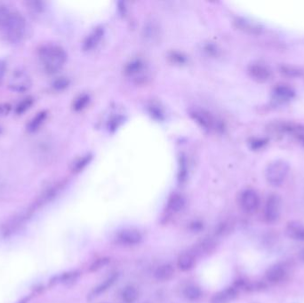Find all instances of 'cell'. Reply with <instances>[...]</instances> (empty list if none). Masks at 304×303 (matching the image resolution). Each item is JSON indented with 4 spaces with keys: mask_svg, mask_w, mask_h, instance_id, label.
<instances>
[{
    "mask_svg": "<svg viewBox=\"0 0 304 303\" xmlns=\"http://www.w3.org/2000/svg\"><path fill=\"white\" fill-rule=\"evenodd\" d=\"M39 59L44 70L52 75L62 69L67 61V53L58 45L47 44L39 48Z\"/></svg>",
    "mask_w": 304,
    "mask_h": 303,
    "instance_id": "cell-1",
    "label": "cell"
},
{
    "mask_svg": "<svg viewBox=\"0 0 304 303\" xmlns=\"http://www.w3.org/2000/svg\"><path fill=\"white\" fill-rule=\"evenodd\" d=\"M0 32L4 40L9 43L21 42L26 35V19L22 13L13 11L4 26L0 30Z\"/></svg>",
    "mask_w": 304,
    "mask_h": 303,
    "instance_id": "cell-2",
    "label": "cell"
},
{
    "mask_svg": "<svg viewBox=\"0 0 304 303\" xmlns=\"http://www.w3.org/2000/svg\"><path fill=\"white\" fill-rule=\"evenodd\" d=\"M290 165L287 161L278 159L270 162L265 170V178L271 186H280L286 181Z\"/></svg>",
    "mask_w": 304,
    "mask_h": 303,
    "instance_id": "cell-3",
    "label": "cell"
},
{
    "mask_svg": "<svg viewBox=\"0 0 304 303\" xmlns=\"http://www.w3.org/2000/svg\"><path fill=\"white\" fill-rule=\"evenodd\" d=\"M191 116L201 127L206 130L222 132L224 129L223 123L220 119L203 108L192 109Z\"/></svg>",
    "mask_w": 304,
    "mask_h": 303,
    "instance_id": "cell-4",
    "label": "cell"
},
{
    "mask_svg": "<svg viewBox=\"0 0 304 303\" xmlns=\"http://www.w3.org/2000/svg\"><path fill=\"white\" fill-rule=\"evenodd\" d=\"M32 82L30 75L23 69H18L13 71L8 80V88L16 93H25L30 90Z\"/></svg>",
    "mask_w": 304,
    "mask_h": 303,
    "instance_id": "cell-5",
    "label": "cell"
},
{
    "mask_svg": "<svg viewBox=\"0 0 304 303\" xmlns=\"http://www.w3.org/2000/svg\"><path fill=\"white\" fill-rule=\"evenodd\" d=\"M239 205L244 212L249 214L256 212L260 205V198L256 191L252 189L244 191L239 197Z\"/></svg>",
    "mask_w": 304,
    "mask_h": 303,
    "instance_id": "cell-6",
    "label": "cell"
},
{
    "mask_svg": "<svg viewBox=\"0 0 304 303\" xmlns=\"http://www.w3.org/2000/svg\"><path fill=\"white\" fill-rule=\"evenodd\" d=\"M280 208H281V202L279 197L277 195L269 196V199L266 202L263 212L264 221L269 224H272L278 221L280 216Z\"/></svg>",
    "mask_w": 304,
    "mask_h": 303,
    "instance_id": "cell-7",
    "label": "cell"
},
{
    "mask_svg": "<svg viewBox=\"0 0 304 303\" xmlns=\"http://www.w3.org/2000/svg\"><path fill=\"white\" fill-rule=\"evenodd\" d=\"M118 242L126 247L138 246L143 241V235L139 230L135 229H125L118 232L117 236Z\"/></svg>",
    "mask_w": 304,
    "mask_h": 303,
    "instance_id": "cell-8",
    "label": "cell"
},
{
    "mask_svg": "<svg viewBox=\"0 0 304 303\" xmlns=\"http://www.w3.org/2000/svg\"><path fill=\"white\" fill-rule=\"evenodd\" d=\"M288 269L286 264H277L271 267L266 273V279L271 284H278L286 279Z\"/></svg>",
    "mask_w": 304,
    "mask_h": 303,
    "instance_id": "cell-9",
    "label": "cell"
},
{
    "mask_svg": "<svg viewBox=\"0 0 304 303\" xmlns=\"http://www.w3.org/2000/svg\"><path fill=\"white\" fill-rule=\"evenodd\" d=\"M248 73L253 79L259 82H265L271 77L270 69L261 63H253L249 66Z\"/></svg>",
    "mask_w": 304,
    "mask_h": 303,
    "instance_id": "cell-10",
    "label": "cell"
},
{
    "mask_svg": "<svg viewBox=\"0 0 304 303\" xmlns=\"http://www.w3.org/2000/svg\"><path fill=\"white\" fill-rule=\"evenodd\" d=\"M235 25L240 31H245L249 34H260L262 31V27L256 22H251L245 18H237L235 20Z\"/></svg>",
    "mask_w": 304,
    "mask_h": 303,
    "instance_id": "cell-11",
    "label": "cell"
},
{
    "mask_svg": "<svg viewBox=\"0 0 304 303\" xmlns=\"http://www.w3.org/2000/svg\"><path fill=\"white\" fill-rule=\"evenodd\" d=\"M286 233L291 239L304 241V224L299 221H291L286 228Z\"/></svg>",
    "mask_w": 304,
    "mask_h": 303,
    "instance_id": "cell-12",
    "label": "cell"
},
{
    "mask_svg": "<svg viewBox=\"0 0 304 303\" xmlns=\"http://www.w3.org/2000/svg\"><path fill=\"white\" fill-rule=\"evenodd\" d=\"M238 296V291L233 287H229L213 295L211 303H230Z\"/></svg>",
    "mask_w": 304,
    "mask_h": 303,
    "instance_id": "cell-13",
    "label": "cell"
},
{
    "mask_svg": "<svg viewBox=\"0 0 304 303\" xmlns=\"http://www.w3.org/2000/svg\"><path fill=\"white\" fill-rule=\"evenodd\" d=\"M174 276V269L173 265L164 263L156 268L154 272L155 279L159 282H166L171 280Z\"/></svg>",
    "mask_w": 304,
    "mask_h": 303,
    "instance_id": "cell-14",
    "label": "cell"
},
{
    "mask_svg": "<svg viewBox=\"0 0 304 303\" xmlns=\"http://www.w3.org/2000/svg\"><path fill=\"white\" fill-rule=\"evenodd\" d=\"M103 36V29L102 28H96L92 31L90 34L87 36V39L84 42L83 48L86 51H90L92 49L96 48L98 44L100 43L101 39Z\"/></svg>",
    "mask_w": 304,
    "mask_h": 303,
    "instance_id": "cell-15",
    "label": "cell"
},
{
    "mask_svg": "<svg viewBox=\"0 0 304 303\" xmlns=\"http://www.w3.org/2000/svg\"><path fill=\"white\" fill-rule=\"evenodd\" d=\"M185 204H186V200L184 199V197L179 193H174L173 195L170 196L166 207L170 212L177 213L183 211V208L185 207Z\"/></svg>",
    "mask_w": 304,
    "mask_h": 303,
    "instance_id": "cell-16",
    "label": "cell"
},
{
    "mask_svg": "<svg viewBox=\"0 0 304 303\" xmlns=\"http://www.w3.org/2000/svg\"><path fill=\"white\" fill-rule=\"evenodd\" d=\"M117 278H118V274L117 272L112 273L111 275H109V277H106L103 281L92 291L91 297L94 298V297H97V296H100L101 295L104 294L106 291L109 290V288L113 286L114 283L117 281Z\"/></svg>",
    "mask_w": 304,
    "mask_h": 303,
    "instance_id": "cell-17",
    "label": "cell"
},
{
    "mask_svg": "<svg viewBox=\"0 0 304 303\" xmlns=\"http://www.w3.org/2000/svg\"><path fill=\"white\" fill-rule=\"evenodd\" d=\"M48 113L47 110H41L37 113L34 117L31 118L29 123L27 124L26 130L29 133H35L39 130L40 126H42L44 122L46 121L48 117Z\"/></svg>",
    "mask_w": 304,
    "mask_h": 303,
    "instance_id": "cell-18",
    "label": "cell"
},
{
    "mask_svg": "<svg viewBox=\"0 0 304 303\" xmlns=\"http://www.w3.org/2000/svg\"><path fill=\"white\" fill-rule=\"evenodd\" d=\"M196 264V257L191 252H184L183 254L179 256L177 260V267L181 271L186 272L191 269Z\"/></svg>",
    "mask_w": 304,
    "mask_h": 303,
    "instance_id": "cell-19",
    "label": "cell"
},
{
    "mask_svg": "<svg viewBox=\"0 0 304 303\" xmlns=\"http://www.w3.org/2000/svg\"><path fill=\"white\" fill-rule=\"evenodd\" d=\"M183 296L191 303H196L202 297V291L194 284H189L183 289Z\"/></svg>",
    "mask_w": 304,
    "mask_h": 303,
    "instance_id": "cell-20",
    "label": "cell"
},
{
    "mask_svg": "<svg viewBox=\"0 0 304 303\" xmlns=\"http://www.w3.org/2000/svg\"><path fill=\"white\" fill-rule=\"evenodd\" d=\"M274 95L280 100H291L296 96V92L291 87L282 85L275 88Z\"/></svg>",
    "mask_w": 304,
    "mask_h": 303,
    "instance_id": "cell-21",
    "label": "cell"
},
{
    "mask_svg": "<svg viewBox=\"0 0 304 303\" xmlns=\"http://www.w3.org/2000/svg\"><path fill=\"white\" fill-rule=\"evenodd\" d=\"M121 298L126 303H134L139 298V292L134 286H126L122 291Z\"/></svg>",
    "mask_w": 304,
    "mask_h": 303,
    "instance_id": "cell-22",
    "label": "cell"
},
{
    "mask_svg": "<svg viewBox=\"0 0 304 303\" xmlns=\"http://www.w3.org/2000/svg\"><path fill=\"white\" fill-rule=\"evenodd\" d=\"M144 68V63L140 59L130 61L126 67V73L129 76H135L140 73Z\"/></svg>",
    "mask_w": 304,
    "mask_h": 303,
    "instance_id": "cell-23",
    "label": "cell"
},
{
    "mask_svg": "<svg viewBox=\"0 0 304 303\" xmlns=\"http://www.w3.org/2000/svg\"><path fill=\"white\" fill-rule=\"evenodd\" d=\"M33 103H34V98L31 96H28L17 104L15 108V113L17 115H22L23 113L26 112L27 110H29L31 108Z\"/></svg>",
    "mask_w": 304,
    "mask_h": 303,
    "instance_id": "cell-24",
    "label": "cell"
},
{
    "mask_svg": "<svg viewBox=\"0 0 304 303\" xmlns=\"http://www.w3.org/2000/svg\"><path fill=\"white\" fill-rule=\"evenodd\" d=\"M89 96L87 95H81V96H78L74 101H73V109L75 111H80L84 108H86L87 106V104L89 103Z\"/></svg>",
    "mask_w": 304,
    "mask_h": 303,
    "instance_id": "cell-25",
    "label": "cell"
},
{
    "mask_svg": "<svg viewBox=\"0 0 304 303\" xmlns=\"http://www.w3.org/2000/svg\"><path fill=\"white\" fill-rule=\"evenodd\" d=\"M13 10L9 8L7 5L2 4L0 5V30L4 26V24L7 22Z\"/></svg>",
    "mask_w": 304,
    "mask_h": 303,
    "instance_id": "cell-26",
    "label": "cell"
},
{
    "mask_svg": "<svg viewBox=\"0 0 304 303\" xmlns=\"http://www.w3.org/2000/svg\"><path fill=\"white\" fill-rule=\"evenodd\" d=\"M70 84V81L66 78H58L55 79L53 83H52V88L56 91H61V90H64L65 88L68 87Z\"/></svg>",
    "mask_w": 304,
    "mask_h": 303,
    "instance_id": "cell-27",
    "label": "cell"
},
{
    "mask_svg": "<svg viewBox=\"0 0 304 303\" xmlns=\"http://www.w3.org/2000/svg\"><path fill=\"white\" fill-rule=\"evenodd\" d=\"M28 8L31 10L33 13H40L44 10V3L41 1H27Z\"/></svg>",
    "mask_w": 304,
    "mask_h": 303,
    "instance_id": "cell-28",
    "label": "cell"
},
{
    "mask_svg": "<svg viewBox=\"0 0 304 303\" xmlns=\"http://www.w3.org/2000/svg\"><path fill=\"white\" fill-rule=\"evenodd\" d=\"M109 258H100L98 260H96L90 267V271L92 272H96L99 269H102L104 266L109 263Z\"/></svg>",
    "mask_w": 304,
    "mask_h": 303,
    "instance_id": "cell-29",
    "label": "cell"
},
{
    "mask_svg": "<svg viewBox=\"0 0 304 303\" xmlns=\"http://www.w3.org/2000/svg\"><path fill=\"white\" fill-rule=\"evenodd\" d=\"M89 159H90V156H87L76 161L74 163V165H73V170H74L75 172H79V171H81V170L84 168V166H86L87 163L89 162Z\"/></svg>",
    "mask_w": 304,
    "mask_h": 303,
    "instance_id": "cell-30",
    "label": "cell"
},
{
    "mask_svg": "<svg viewBox=\"0 0 304 303\" xmlns=\"http://www.w3.org/2000/svg\"><path fill=\"white\" fill-rule=\"evenodd\" d=\"M11 105L8 103L0 104V117L7 115L11 111Z\"/></svg>",
    "mask_w": 304,
    "mask_h": 303,
    "instance_id": "cell-31",
    "label": "cell"
},
{
    "mask_svg": "<svg viewBox=\"0 0 304 303\" xmlns=\"http://www.w3.org/2000/svg\"><path fill=\"white\" fill-rule=\"evenodd\" d=\"M203 227H204L203 222H201V221H193V222L191 223V230H192V231L199 232V231H200V230L203 229Z\"/></svg>",
    "mask_w": 304,
    "mask_h": 303,
    "instance_id": "cell-32",
    "label": "cell"
},
{
    "mask_svg": "<svg viewBox=\"0 0 304 303\" xmlns=\"http://www.w3.org/2000/svg\"><path fill=\"white\" fill-rule=\"evenodd\" d=\"M6 70V63L3 60H0V83L4 78V74Z\"/></svg>",
    "mask_w": 304,
    "mask_h": 303,
    "instance_id": "cell-33",
    "label": "cell"
},
{
    "mask_svg": "<svg viewBox=\"0 0 304 303\" xmlns=\"http://www.w3.org/2000/svg\"><path fill=\"white\" fill-rule=\"evenodd\" d=\"M300 259L304 262V249L302 250L300 252Z\"/></svg>",
    "mask_w": 304,
    "mask_h": 303,
    "instance_id": "cell-34",
    "label": "cell"
},
{
    "mask_svg": "<svg viewBox=\"0 0 304 303\" xmlns=\"http://www.w3.org/2000/svg\"><path fill=\"white\" fill-rule=\"evenodd\" d=\"M0 134H1V129H0Z\"/></svg>",
    "mask_w": 304,
    "mask_h": 303,
    "instance_id": "cell-35",
    "label": "cell"
}]
</instances>
